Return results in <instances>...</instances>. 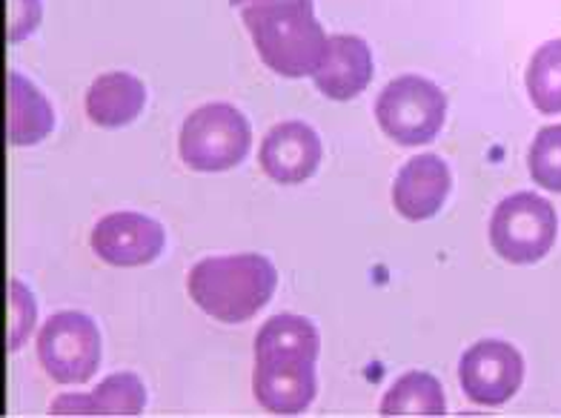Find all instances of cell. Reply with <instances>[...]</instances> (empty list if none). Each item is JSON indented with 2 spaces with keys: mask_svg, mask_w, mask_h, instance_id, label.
Segmentation results:
<instances>
[{
  "mask_svg": "<svg viewBox=\"0 0 561 418\" xmlns=\"http://www.w3.org/2000/svg\"><path fill=\"white\" fill-rule=\"evenodd\" d=\"M321 350L318 330L307 318L280 313L255 336V402L273 416H298L316 398V361Z\"/></svg>",
  "mask_w": 561,
  "mask_h": 418,
  "instance_id": "cell-1",
  "label": "cell"
},
{
  "mask_svg": "<svg viewBox=\"0 0 561 418\" xmlns=\"http://www.w3.org/2000/svg\"><path fill=\"white\" fill-rule=\"evenodd\" d=\"M266 69L284 78H307L327 49L324 26L312 0H232Z\"/></svg>",
  "mask_w": 561,
  "mask_h": 418,
  "instance_id": "cell-2",
  "label": "cell"
},
{
  "mask_svg": "<svg viewBox=\"0 0 561 418\" xmlns=\"http://www.w3.org/2000/svg\"><path fill=\"white\" fill-rule=\"evenodd\" d=\"M278 272L259 252L204 258L186 275V290L195 307L221 324H244L270 304Z\"/></svg>",
  "mask_w": 561,
  "mask_h": 418,
  "instance_id": "cell-3",
  "label": "cell"
},
{
  "mask_svg": "<svg viewBox=\"0 0 561 418\" xmlns=\"http://www.w3.org/2000/svg\"><path fill=\"white\" fill-rule=\"evenodd\" d=\"M250 121L232 103H204L190 112L178 135L181 161L195 172H227L250 152Z\"/></svg>",
  "mask_w": 561,
  "mask_h": 418,
  "instance_id": "cell-4",
  "label": "cell"
},
{
  "mask_svg": "<svg viewBox=\"0 0 561 418\" xmlns=\"http://www.w3.org/2000/svg\"><path fill=\"white\" fill-rule=\"evenodd\" d=\"M447 117V95L421 75H401L381 89L376 121L401 147H421L442 133Z\"/></svg>",
  "mask_w": 561,
  "mask_h": 418,
  "instance_id": "cell-5",
  "label": "cell"
},
{
  "mask_svg": "<svg viewBox=\"0 0 561 418\" xmlns=\"http://www.w3.org/2000/svg\"><path fill=\"white\" fill-rule=\"evenodd\" d=\"M559 215L536 192H516L495 206L490 221V244L510 264H536L553 250Z\"/></svg>",
  "mask_w": 561,
  "mask_h": 418,
  "instance_id": "cell-6",
  "label": "cell"
},
{
  "mask_svg": "<svg viewBox=\"0 0 561 418\" xmlns=\"http://www.w3.org/2000/svg\"><path fill=\"white\" fill-rule=\"evenodd\" d=\"M37 361L55 384H87L101 368V332L83 313H55L37 332Z\"/></svg>",
  "mask_w": 561,
  "mask_h": 418,
  "instance_id": "cell-7",
  "label": "cell"
},
{
  "mask_svg": "<svg viewBox=\"0 0 561 418\" xmlns=\"http://www.w3.org/2000/svg\"><path fill=\"white\" fill-rule=\"evenodd\" d=\"M458 382L465 396L479 407H502L525 382V359L507 341H479L461 355Z\"/></svg>",
  "mask_w": 561,
  "mask_h": 418,
  "instance_id": "cell-8",
  "label": "cell"
},
{
  "mask_svg": "<svg viewBox=\"0 0 561 418\" xmlns=\"http://www.w3.org/2000/svg\"><path fill=\"white\" fill-rule=\"evenodd\" d=\"M92 252L110 267H147L163 252L167 233L156 218L140 213H112L89 235Z\"/></svg>",
  "mask_w": 561,
  "mask_h": 418,
  "instance_id": "cell-9",
  "label": "cell"
},
{
  "mask_svg": "<svg viewBox=\"0 0 561 418\" xmlns=\"http://www.w3.org/2000/svg\"><path fill=\"white\" fill-rule=\"evenodd\" d=\"M259 161L275 184H301L321 163V140L304 121H284L266 133Z\"/></svg>",
  "mask_w": 561,
  "mask_h": 418,
  "instance_id": "cell-10",
  "label": "cell"
},
{
  "mask_svg": "<svg viewBox=\"0 0 561 418\" xmlns=\"http://www.w3.org/2000/svg\"><path fill=\"white\" fill-rule=\"evenodd\" d=\"M450 195V167L438 155H415L401 167L392 184V206L407 221H427Z\"/></svg>",
  "mask_w": 561,
  "mask_h": 418,
  "instance_id": "cell-11",
  "label": "cell"
},
{
  "mask_svg": "<svg viewBox=\"0 0 561 418\" xmlns=\"http://www.w3.org/2000/svg\"><path fill=\"white\" fill-rule=\"evenodd\" d=\"M316 87L333 101L362 95L373 81V52L358 35H333L327 41L321 64L312 72Z\"/></svg>",
  "mask_w": 561,
  "mask_h": 418,
  "instance_id": "cell-12",
  "label": "cell"
},
{
  "mask_svg": "<svg viewBox=\"0 0 561 418\" xmlns=\"http://www.w3.org/2000/svg\"><path fill=\"white\" fill-rule=\"evenodd\" d=\"M147 387L135 373H115L92 393H67L53 402V416H140Z\"/></svg>",
  "mask_w": 561,
  "mask_h": 418,
  "instance_id": "cell-13",
  "label": "cell"
},
{
  "mask_svg": "<svg viewBox=\"0 0 561 418\" xmlns=\"http://www.w3.org/2000/svg\"><path fill=\"white\" fill-rule=\"evenodd\" d=\"M147 106V87L129 72H106L87 89V115L101 129L133 124Z\"/></svg>",
  "mask_w": 561,
  "mask_h": 418,
  "instance_id": "cell-14",
  "label": "cell"
},
{
  "mask_svg": "<svg viewBox=\"0 0 561 418\" xmlns=\"http://www.w3.org/2000/svg\"><path fill=\"white\" fill-rule=\"evenodd\" d=\"M55 129L53 103L21 72L7 75V138L15 147L41 144Z\"/></svg>",
  "mask_w": 561,
  "mask_h": 418,
  "instance_id": "cell-15",
  "label": "cell"
},
{
  "mask_svg": "<svg viewBox=\"0 0 561 418\" xmlns=\"http://www.w3.org/2000/svg\"><path fill=\"white\" fill-rule=\"evenodd\" d=\"M447 396L436 375L407 373L387 389L381 402V416H444Z\"/></svg>",
  "mask_w": 561,
  "mask_h": 418,
  "instance_id": "cell-16",
  "label": "cell"
},
{
  "mask_svg": "<svg viewBox=\"0 0 561 418\" xmlns=\"http://www.w3.org/2000/svg\"><path fill=\"white\" fill-rule=\"evenodd\" d=\"M527 92L541 115L561 112V37L547 41L533 52L530 67H527Z\"/></svg>",
  "mask_w": 561,
  "mask_h": 418,
  "instance_id": "cell-17",
  "label": "cell"
},
{
  "mask_svg": "<svg viewBox=\"0 0 561 418\" xmlns=\"http://www.w3.org/2000/svg\"><path fill=\"white\" fill-rule=\"evenodd\" d=\"M527 167L541 190L561 192V124L539 129L530 144Z\"/></svg>",
  "mask_w": 561,
  "mask_h": 418,
  "instance_id": "cell-18",
  "label": "cell"
},
{
  "mask_svg": "<svg viewBox=\"0 0 561 418\" xmlns=\"http://www.w3.org/2000/svg\"><path fill=\"white\" fill-rule=\"evenodd\" d=\"M35 316H37V304L32 298L30 286L23 284V281L12 279L7 284V347L12 352L21 350L26 336L35 327Z\"/></svg>",
  "mask_w": 561,
  "mask_h": 418,
  "instance_id": "cell-19",
  "label": "cell"
},
{
  "mask_svg": "<svg viewBox=\"0 0 561 418\" xmlns=\"http://www.w3.org/2000/svg\"><path fill=\"white\" fill-rule=\"evenodd\" d=\"M41 23V0H7V44H21Z\"/></svg>",
  "mask_w": 561,
  "mask_h": 418,
  "instance_id": "cell-20",
  "label": "cell"
}]
</instances>
